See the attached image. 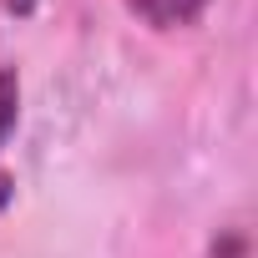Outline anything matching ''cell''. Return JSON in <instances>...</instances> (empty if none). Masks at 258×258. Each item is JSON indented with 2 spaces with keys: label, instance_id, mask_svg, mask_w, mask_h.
<instances>
[{
  "label": "cell",
  "instance_id": "1",
  "mask_svg": "<svg viewBox=\"0 0 258 258\" xmlns=\"http://www.w3.org/2000/svg\"><path fill=\"white\" fill-rule=\"evenodd\" d=\"M208 6L213 0H126V11L152 31H187V26L203 21Z\"/></svg>",
  "mask_w": 258,
  "mask_h": 258
},
{
  "label": "cell",
  "instance_id": "2",
  "mask_svg": "<svg viewBox=\"0 0 258 258\" xmlns=\"http://www.w3.org/2000/svg\"><path fill=\"white\" fill-rule=\"evenodd\" d=\"M16 121H21V76L6 66V71H0V142L11 137Z\"/></svg>",
  "mask_w": 258,
  "mask_h": 258
},
{
  "label": "cell",
  "instance_id": "3",
  "mask_svg": "<svg viewBox=\"0 0 258 258\" xmlns=\"http://www.w3.org/2000/svg\"><path fill=\"white\" fill-rule=\"evenodd\" d=\"M208 258H248V228L243 223H223L208 243Z\"/></svg>",
  "mask_w": 258,
  "mask_h": 258
},
{
  "label": "cell",
  "instance_id": "4",
  "mask_svg": "<svg viewBox=\"0 0 258 258\" xmlns=\"http://www.w3.org/2000/svg\"><path fill=\"white\" fill-rule=\"evenodd\" d=\"M36 6H41V0H0V11H6V16H16V21L36 16Z\"/></svg>",
  "mask_w": 258,
  "mask_h": 258
},
{
  "label": "cell",
  "instance_id": "5",
  "mask_svg": "<svg viewBox=\"0 0 258 258\" xmlns=\"http://www.w3.org/2000/svg\"><path fill=\"white\" fill-rule=\"evenodd\" d=\"M11 198H16V177H11V172H0V213L11 208Z\"/></svg>",
  "mask_w": 258,
  "mask_h": 258
}]
</instances>
